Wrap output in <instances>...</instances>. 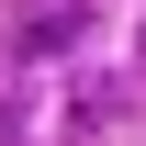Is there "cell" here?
Returning a JSON list of instances; mask_svg holds the SVG:
<instances>
[{
  "mask_svg": "<svg viewBox=\"0 0 146 146\" xmlns=\"http://www.w3.org/2000/svg\"><path fill=\"white\" fill-rule=\"evenodd\" d=\"M79 34H90V11H79V0H34V11H23V45H34V56L79 45Z\"/></svg>",
  "mask_w": 146,
  "mask_h": 146,
  "instance_id": "cell-1",
  "label": "cell"
}]
</instances>
